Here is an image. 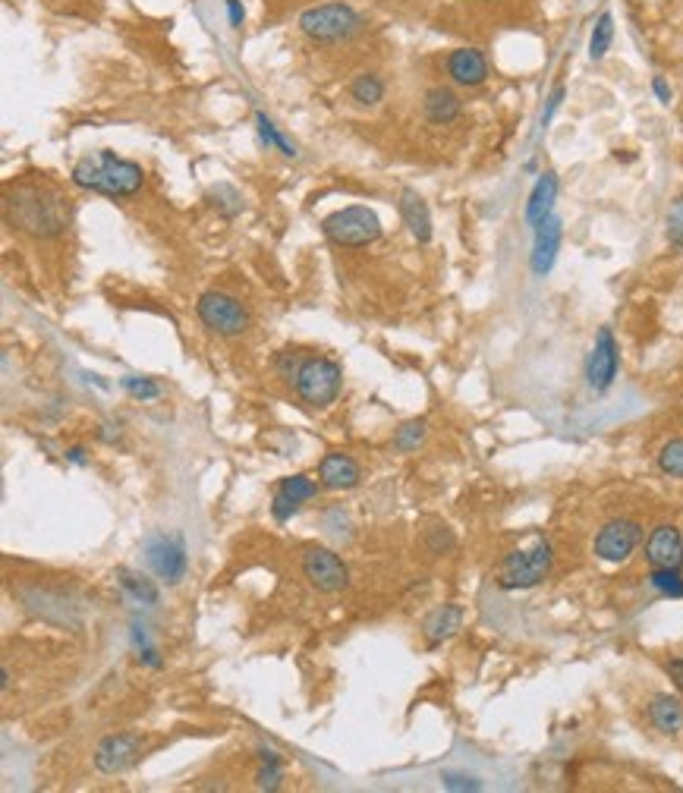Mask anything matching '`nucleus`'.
Here are the masks:
<instances>
[{
  "instance_id": "nucleus-16",
  "label": "nucleus",
  "mask_w": 683,
  "mask_h": 793,
  "mask_svg": "<svg viewBox=\"0 0 683 793\" xmlns=\"http://www.w3.org/2000/svg\"><path fill=\"white\" fill-rule=\"evenodd\" d=\"M397 208H400L403 224L410 227L413 240L422 243V246H425V243H432V233H435V227H432V211H429V205H425V199L419 196V192L403 189V192H400Z\"/></svg>"
},
{
  "instance_id": "nucleus-34",
  "label": "nucleus",
  "mask_w": 683,
  "mask_h": 793,
  "mask_svg": "<svg viewBox=\"0 0 683 793\" xmlns=\"http://www.w3.org/2000/svg\"><path fill=\"white\" fill-rule=\"evenodd\" d=\"M300 507H303V504H296L293 498H287V495H284V491H274V501H271V513H274V520H277V523H287V520L293 517V513H296V510H300Z\"/></svg>"
},
{
  "instance_id": "nucleus-4",
  "label": "nucleus",
  "mask_w": 683,
  "mask_h": 793,
  "mask_svg": "<svg viewBox=\"0 0 683 793\" xmlns=\"http://www.w3.org/2000/svg\"><path fill=\"white\" fill-rule=\"evenodd\" d=\"M296 394L303 397V403L315 406V410H325L340 397V388H344V372L334 359L325 356H306L300 372L293 378Z\"/></svg>"
},
{
  "instance_id": "nucleus-27",
  "label": "nucleus",
  "mask_w": 683,
  "mask_h": 793,
  "mask_svg": "<svg viewBox=\"0 0 683 793\" xmlns=\"http://www.w3.org/2000/svg\"><path fill=\"white\" fill-rule=\"evenodd\" d=\"M259 759H262V768H259V775H255V781H259L262 790H277L281 787V778H284L281 756H277L274 749H262Z\"/></svg>"
},
{
  "instance_id": "nucleus-20",
  "label": "nucleus",
  "mask_w": 683,
  "mask_h": 793,
  "mask_svg": "<svg viewBox=\"0 0 683 793\" xmlns=\"http://www.w3.org/2000/svg\"><path fill=\"white\" fill-rule=\"evenodd\" d=\"M646 715H649V721H652L655 731H661V734L674 737V734L683 731V702H680L677 696H671V693H658V696H652V699H649Z\"/></svg>"
},
{
  "instance_id": "nucleus-15",
  "label": "nucleus",
  "mask_w": 683,
  "mask_h": 793,
  "mask_svg": "<svg viewBox=\"0 0 683 793\" xmlns=\"http://www.w3.org/2000/svg\"><path fill=\"white\" fill-rule=\"evenodd\" d=\"M646 561L652 567H683V535L677 526H658L646 539Z\"/></svg>"
},
{
  "instance_id": "nucleus-25",
  "label": "nucleus",
  "mask_w": 683,
  "mask_h": 793,
  "mask_svg": "<svg viewBox=\"0 0 683 793\" xmlns=\"http://www.w3.org/2000/svg\"><path fill=\"white\" fill-rule=\"evenodd\" d=\"M614 45V16L611 13H602L595 19L592 26V35H589V60H602Z\"/></svg>"
},
{
  "instance_id": "nucleus-31",
  "label": "nucleus",
  "mask_w": 683,
  "mask_h": 793,
  "mask_svg": "<svg viewBox=\"0 0 683 793\" xmlns=\"http://www.w3.org/2000/svg\"><path fill=\"white\" fill-rule=\"evenodd\" d=\"M208 205L211 208H218L224 218H233V214H240L243 208V199H240V192L233 189V186H218V189H211L208 192Z\"/></svg>"
},
{
  "instance_id": "nucleus-1",
  "label": "nucleus",
  "mask_w": 683,
  "mask_h": 793,
  "mask_svg": "<svg viewBox=\"0 0 683 793\" xmlns=\"http://www.w3.org/2000/svg\"><path fill=\"white\" fill-rule=\"evenodd\" d=\"M70 180L79 189L98 192V196L130 199L145 186V170L136 161L117 158L114 152H92L73 164Z\"/></svg>"
},
{
  "instance_id": "nucleus-9",
  "label": "nucleus",
  "mask_w": 683,
  "mask_h": 793,
  "mask_svg": "<svg viewBox=\"0 0 683 793\" xmlns=\"http://www.w3.org/2000/svg\"><path fill=\"white\" fill-rule=\"evenodd\" d=\"M643 542V526L636 520H611L595 535V554L605 564H624Z\"/></svg>"
},
{
  "instance_id": "nucleus-37",
  "label": "nucleus",
  "mask_w": 683,
  "mask_h": 793,
  "mask_svg": "<svg viewBox=\"0 0 683 793\" xmlns=\"http://www.w3.org/2000/svg\"><path fill=\"white\" fill-rule=\"evenodd\" d=\"M665 671H668V677L674 680V687L683 693V655L668 658V661H665Z\"/></svg>"
},
{
  "instance_id": "nucleus-12",
  "label": "nucleus",
  "mask_w": 683,
  "mask_h": 793,
  "mask_svg": "<svg viewBox=\"0 0 683 793\" xmlns=\"http://www.w3.org/2000/svg\"><path fill=\"white\" fill-rule=\"evenodd\" d=\"M148 567H152L164 583L177 586L186 576V548L180 535H155L148 542Z\"/></svg>"
},
{
  "instance_id": "nucleus-21",
  "label": "nucleus",
  "mask_w": 683,
  "mask_h": 793,
  "mask_svg": "<svg viewBox=\"0 0 683 793\" xmlns=\"http://www.w3.org/2000/svg\"><path fill=\"white\" fill-rule=\"evenodd\" d=\"M460 624H463V611L457 605H441V608H435L429 617H425L422 633H425V639L432 642V646H438V642L451 639L460 630Z\"/></svg>"
},
{
  "instance_id": "nucleus-2",
  "label": "nucleus",
  "mask_w": 683,
  "mask_h": 793,
  "mask_svg": "<svg viewBox=\"0 0 683 793\" xmlns=\"http://www.w3.org/2000/svg\"><path fill=\"white\" fill-rule=\"evenodd\" d=\"M7 211L19 230L35 233V237H57L70 221L67 202L51 186H38V183L19 186L16 196L7 199Z\"/></svg>"
},
{
  "instance_id": "nucleus-22",
  "label": "nucleus",
  "mask_w": 683,
  "mask_h": 793,
  "mask_svg": "<svg viewBox=\"0 0 683 793\" xmlns=\"http://www.w3.org/2000/svg\"><path fill=\"white\" fill-rule=\"evenodd\" d=\"M117 583L123 586L126 595L136 598L139 605H158V589H155L152 580H145V576H139V573H133V570L120 567V570H117Z\"/></svg>"
},
{
  "instance_id": "nucleus-13",
  "label": "nucleus",
  "mask_w": 683,
  "mask_h": 793,
  "mask_svg": "<svg viewBox=\"0 0 683 793\" xmlns=\"http://www.w3.org/2000/svg\"><path fill=\"white\" fill-rule=\"evenodd\" d=\"M536 240H532V255H529V268L536 277H548L554 262H558V252H561V240H564V224L558 214H551L545 218L536 230Z\"/></svg>"
},
{
  "instance_id": "nucleus-11",
  "label": "nucleus",
  "mask_w": 683,
  "mask_h": 793,
  "mask_svg": "<svg viewBox=\"0 0 683 793\" xmlns=\"http://www.w3.org/2000/svg\"><path fill=\"white\" fill-rule=\"evenodd\" d=\"M142 749H145V740L139 734H111L95 749V768L104 771V775H120V771L139 762Z\"/></svg>"
},
{
  "instance_id": "nucleus-5",
  "label": "nucleus",
  "mask_w": 683,
  "mask_h": 793,
  "mask_svg": "<svg viewBox=\"0 0 683 793\" xmlns=\"http://www.w3.org/2000/svg\"><path fill=\"white\" fill-rule=\"evenodd\" d=\"M551 561H554V551L545 539H539L532 548H520V551H510L501 564V573H498V586L507 589V592H520V589H532L539 586L548 570H551Z\"/></svg>"
},
{
  "instance_id": "nucleus-24",
  "label": "nucleus",
  "mask_w": 683,
  "mask_h": 793,
  "mask_svg": "<svg viewBox=\"0 0 683 793\" xmlns=\"http://www.w3.org/2000/svg\"><path fill=\"white\" fill-rule=\"evenodd\" d=\"M255 130H259V139H262V145H268V148H277V152H281L284 158H296L300 152H296V145L277 130L274 126V120L268 117V114H255Z\"/></svg>"
},
{
  "instance_id": "nucleus-8",
  "label": "nucleus",
  "mask_w": 683,
  "mask_h": 793,
  "mask_svg": "<svg viewBox=\"0 0 683 793\" xmlns=\"http://www.w3.org/2000/svg\"><path fill=\"white\" fill-rule=\"evenodd\" d=\"M303 573L318 592H340L350 586V570L340 557L328 548L309 545L303 548Z\"/></svg>"
},
{
  "instance_id": "nucleus-36",
  "label": "nucleus",
  "mask_w": 683,
  "mask_h": 793,
  "mask_svg": "<svg viewBox=\"0 0 683 793\" xmlns=\"http://www.w3.org/2000/svg\"><path fill=\"white\" fill-rule=\"evenodd\" d=\"M564 95H567V89L564 85H554V92L548 95V104H545V111H542V120H539V126L545 130V126L554 120V114H558V107H561V101H564Z\"/></svg>"
},
{
  "instance_id": "nucleus-35",
  "label": "nucleus",
  "mask_w": 683,
  "mask_h": 793,
  "mask_svg": "<svg viewBox=\"0 0 683 793\" xmlns=\"http://www.w3.org/2000/svg\"><path fill=\"white\" fill-rule=\"evenodd\" d=\"M441 781L447 790H482V781L469 778V775H457V771H447V775H441Z\"/></svg>"
},
{
  "instance_id": "nucleus-6",
  "label": "nucleus",
  "mask_w": 683,
  "mask_h": 793,
  "mask_svg": "<svg viewBox=\"0 0 683 793\" xmlns=\"http://www.w3.org/2000/svg\"><path fill=\"white\" fill-rule=\"evenodd\" d=\"M325 237L337 246L359 249L369 246L381 237V221L378 214L366 205H350V208H337L322 221Z\"/></svg>"
},
{
  "instance_id": "nucleus-3",
  "label": "nucleus",
  "mask_w": 683,
  "mask_h": 793,
  "mask_svg": "<svg viewBox=\"0 0 683 793\" xmlns=\"http://www.w3.org/2000/svg\"><path fill=\"white\" fill-rule=\"evenodd\" d=\"M362 29V16L344 4V0H334V4L322 7H309L300 16V32L318 45H331V41H347Z\"/></svg>"
},
{
  "instance_id": "nucleus-28",
  "label": "nucleus",
  "mask_w": 683,
  "mask_h": 793,
  "mask_svg": "<svg viewBox=\"0 0 683 793\" xmlns=\"http://www.w3.org/2000/svg\"><path fill=\"white\" fill-rule=\"evenodd\" d=\"M658 469L665 476L683 479V438H674L658 450Z\"/></svg>"
},
{
  "instance_id": "nucleus-19",
  "label": "nucleus",
  "mask_w": 683,
  "mask_h": 793,
  "mask_svg": "<svg viewBox=\"0 0 683 793\" xmlns=\"http://www.w3.org/2000/svg\"><path fill=\"white\" fill-rule=\"evenodd\" d=\"M422 114L429 123L435 126H447V123H454L460 120L463 114V101L454 89H447V85H435V89L425 92L422 98Z\"/></svg>"
},
{
  "instance_id": "nucleus-40",
  "label": "nucleus",
  "mask_w": 683,
  "mask_h": 793,
  "mask_svg": "<svg viewBox=\"0 0 683 793\" xmlns=\"http://www.w3.org/2000/svg\"><path fill=\"white\" fill-rule=\"evenodd\" d=\"M67 460H73L76 466H85V463H89V460H85V450H82V447H70V450H67Z\"/></svg>"
},
{
  "instance_id": "nucleus-29",
  "label": "nucleus",
  "mask_w": 683,
  "mask_h": 793,
  "mask_svg": "<svg viewBox=\"0 0 683 793\" xmlns=\"http://www.w3.org/2000/svg\"><path fill=\"white\" fill-rule=\"evenodd\" d=\"M425 435H429V425H425V419H413L407 425H400L397 428V435H394V447L403 450V454H410V450H416Z\"/></svg>"
},
{
  "instance_id": "nucleus-18",
  "label": "nucleus",
  "mask_w": 683,
  "mask_h": 793,
  "mask_svg": "<svg viewBox=\"0 0 683 793\" xmlns=\"http://www.w3.org/2000/svg\"><path fill=\"white\" fill-rule=\"evenodd\" d=\"M362 479L359 473V463L350 457V454H328L322 463H318V482L331 491H347V488H356Z\"/></svg>"
},
{
  "instance_id": "nucleus-10",
  "label": "nucleus",
  "mask_w": 683,
  "mask_h": 793,
  "mask_svg": "<svg viewBox=\"0 0 683 793\" xmlns=\"http://www.w3.org/2000/svg\"><path fill=\"white\" fill-rule=\"evenodd\" d=\"M617 369H621V350H617V340H614V331L611 328H602L599 337H595V347L589 353V362H586V381L595 394H605L614 378H617Z\"/></svg>"
},
{
  "instance_id": "nucleus-26",
  "label": "nucleus",
  "mask_w": 683,
  "mask_h": 793,
  "mask_svg": "<svg viewBox=\"0 0 683 793\" xmlns=\"http://www.w3.org/2000/svg\"><path fill=\"white\" fill-rule=\"evenodd\" d=\"M649 586L668 598H683V573L680 567H652Z\"/></svg>"
},
{
  "instance_id": "nucleus-30",
  "label": "nucleus",
  "mask_w": 683,
  "mask_h": 793,
  "mask_svg": "<svg viewBox=\"0 0 683 793\" xmlns=\"http://www.w3.org/2000/svg\"><path fill=\"white\" fill-rule=\"evenodd\" d=\"M277 491H284V495L293 498L296 504H306V501H312L318 495V485L309 476H287V479H281Z\"/></svg>"
},
{
  "instance_id": "nucleus-7",
  "label": "nucleus",
  "mask_w": 683,
  "mask_h": 793,
  "mask_svg": "<svg viewBox=\"0 0 683 793\" xmlns=\"http://www.w3.org/2000/svg\"><path fill=\"white\" fill-rule=\"evenodd\" d=\"M196 312L202 318V325L208 331H215L221 337H237L249 328V312L237 296L221 293V290H208L199 296Z\"/></svg>"
},
{
  "instance_id": "nucleus-39",
  "label": "nucleus",
  "mask_w": 683,
  "mask_h": 793,
  "mask_svg": "<svg viewBox=\"0 0 683 793\" xmlns=\"http://www.w3.org/2000/svg\"><path fill=\"white\" fill-rule=\"evenodd\" d=\"M227 16H230V26H233V29H240V26H243V16H246V13H243V4H240V0H227Z\"/></svg>"
},
{
  "instance_id": "nucleus-23",
  "label": "nucleus",
  "mask_w": 683,
  "mask_h": 793,
  "mask_svg": "<svg viewBox=\"0 0 683 793\" xmlns=\"http://www.w3.org/2000/svg\"><path fill=\"white\" fill-rule=\"evenodd\" d=\"M350 98L359 107H375L384 98V82H381V76L378 73H359L350 82Z\"/></svg>"
},
{
  "instance_id": "nucleus-17",
  "label": "nucleus",
  "mask_w": 683,
  "mask_h": 793,
  "mask_svg": "<svg viewBox=\"0 0 683 793\" xmlns=\"http://www.w3.org/2000/svg\"><path fill=\"white\" fill-rule=\"evenodd\" d=\"M554 199H558V177H554L551 170H545V174H539L536 186H532V192H529L526 208H523V221L536 230L545 218H551V214H554Z\"/></svg>"
},
{
  "instance_id": "nucleus-38",
  "label": "nucleus",
  "mask_w": 683,
  "mask_h": 793,
  "mask_svg": "<svg viewBox=\"0 0 683 793\" xmlns=\"http://www.w3.org/2000/svg\"><path fill=\"white\" fill-rule=\"evenodd\" d=\"M652 92H655V98L661 104H671V98H674V92H671V85H668L665 76H652Z\"/></svg>"
},
{
  "instance_id": "nucleus-33",
  "label": "nucleus",
  "mask_w": 683,
  "mask_h": 793,
  "mask_svg": "<svg viewBox=\"0 0 683 793\" xmlns=\"http://www.w3.org/2000/svg\"><path fill=\"white\" fill-rule=\"evenodd\" d=\"M665 233H668V243L683 252V196H677L671 202V211H668V218H665Z\"/></svg>"
},
{
  "instance_id": "nucleus-32",
  "label": "nucleus",
  "mask_w": 683,
  "mask_h": 793,
  "mask_svg": "<svg viewBox=\"0 0 683 793\" xmlns=\"http://www.w3.org/2000/svg\"><path fill=\"white\" fill-rule=\"evenodd\" d=\"M120 384H123V391L130 394L133 400H155V397H161V384H158V381H152V378L126 375Z\"/></svg>"
},
{
  "instance_id": "nucleus-14",
  "label": "nucleus",
  "mask_w": 683,
  "mask_h": 793,
  "mask_svg": "<svg viewBox=\"0 0 683 793\" xmlns=\"http://www.w3.org/2000/svg\"><path fill=\"white\" fill-rule=\"evenodd\" d=\"M447 76L460 89H479L488 79V57L479 48H457L447 54Z\"/></svg>"
}]
</instances>
